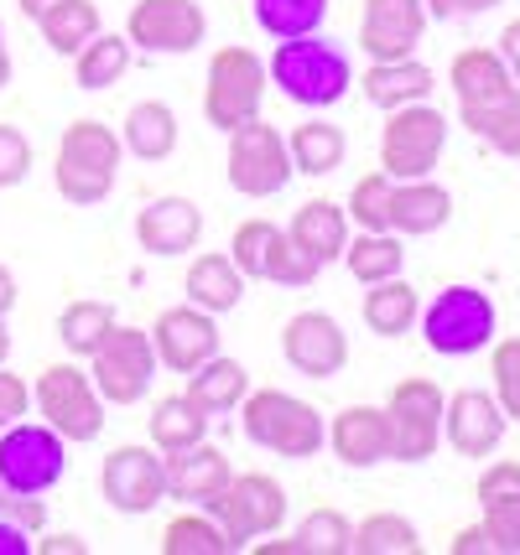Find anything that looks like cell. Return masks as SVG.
<instances>
[{
  "label": "cell",
  "mask_w": 520,
  "mask_h": 555,
  "mask_svg": "<svg viewBox=\"0 0 520 555\" xmlns=\"http://www.w3.org/2000/svg\"><path fill=\"white\" fill-rule=\"evenodd\" d=\"M121 130H110L104 120H74L58 141V162H52V182L58 197L74 208H94L115 193L121 182Z\"/></svg>",
  "instance_id": "obj_1"
},
{
  "label": "cell",
  "mask_w": 520,
  "mask_h": 555,
  "mask_svg": "<svg viewBox=\"0 0 520 555\" xmlns=\"http://www.w3.org/2000/svg\"><path fill=\"white\" fill-rule=\"evenodd\" d=\"M266 73H271L276 89L292 99V104H302V109H333L348 94V83H354V68H348L344 48L318 37V31L276 42Z\"/></svg>",
  "instance_id": "obj_2"
},
{
  "label": "cell",
  "mask_w": 520,
  "mask_h": 555,
  "mask_svg": "<svg viewBox=\"0 0 520 555\" xmlns=\"http://www.w3.org/2000/svg\"><path fill=\"white\" fill-rule=\"evenodd\" d=\"M240 431L245 441L266 447L276 457L307 462L328 447V421L313 400H297L287 389H250L240 400Z\"/></svg>",
  "instance_id": "obj_3"
},
{
  "label": "cell",
  "mask_w": 520,
  "mask_h": 555,
  "mask_svg": "<svg viewBox=\"0 0 520 555\" xmlns=\"http://www.w3.org/2000/svg\"><path fill=\"white\" fill-rule=\"evenodd\" d=\"M421 343L437 353V359H469L484 353L499 338V312L490 301V291L479 286H443L427 307H421Z\"/></svg>",
  "instance_id": "obj_4"
},
{
  "label": "cell",
  "mask_w": 520,
  "mask_h": 555,
  "mask_svg": "<svg viewBox=\"0 0 520 555\" xmlns=\"http://www.w3.org/2000/svg\"><path fill=\"white\" fill-rule=\"evenodd\" d=\"M266 89H271V73H266V63H261L250 48L229 42V48L214 52L208 78H203V120L229 135L234 125H245V120H255V115H261Z\"/></svg>",
  "instance_id": "obj_5"
},
{
  "label": "cell",
  "mask_w": 520,
  "mask_h": 555,
  "mask_svg": "<svg viewBox=\"0 0 520 555\" xmlns=\"http://www.w3.org/2000/svg\"><path fill=\"white\" fill-rule=\"evenodd\" d=\"M31 405L63 441H100L104 431V395L94 389L89 369L68 363H48L31 385Z\"/></svg>",
  "instance_id": "obj_6"
},
{
  "label": "cell",
  "mask_w": 520,
  "mask_h": 555,
  "mask_svg": "<svg viewBox=\"0 0 520 555\" xmlns=\"http://www.w3.org/2000/svg\"><path fill=\"white\" fill-rule=\"evenodd\" d=\"M447 151V115L437 104H401L380 130V171L391 182H411V177H432Z\"/></svg>",
  "instance_id": "obj_7"
},
{
  "label": "cell",
  "mask_w": 520,
  "mask_h": 555,
  "mask_svg": "<svg viewBox=\"0 0 520 555\" xmlns=\"http://www.w3.org/2000/svg\"><path fill=\"white\" fill-rule=\"evenodd\" d=\"M224 177L240 197H276L287 193V182L297 177L287 135L266 125L261 115L229 130V156H224Z\"/></svg>",
  "instance_id": "obj_8"
},
{
  "label": "cell",
  "mask_w": 520,
  "mask_h": 555,
  "mask_svg": "<svg viewBox=\"0 0 520 555\" xmlns=\"http://www.w3.org/2000/svg\"><path fill=\"white\" fill-rule=\"evenodd\" d=\"M68 473V441L48 421H16L0 431V483L5 493H52Z\"/></svg>",
  "instance_id": "obj_9"
},
{
  "label": "cell",
  "mask_w": 520,
  "mask_h": 555,
  "mask_svg": "<svg viewBox=\"0 0 520 555\" xmlns=\"http://www.w3.org/2000/svg\"><path fill=\"white\" fill-rule=\"evenodd\" d=\"M156 348H151V333L141 327H110L104 343L89 353V379L104 395V405H136L147 400L151 379H156Z\"/></svg>",
  "instance_id": "obj_10"
},
{
  "label": "cell",
  "mask_w": 520,
  "mask_h": 555,
  "mask_svg": "<svg viewBox=\"0 0 520 555\" xmlns=\"http://www.w3.org/2000/svg\"><path fill=\"white\" fill-rule=\"evenodd\" d=\"M443 405L447 395L437 379H401L385 400V421H391V462H427L443 441Z\"/></svg>",
  "instance_id": "obj_11"
},
{
  "label": "cell",
  "mask_w": 520,
  "mask_h": 555,
  "mask_svg": "<svg viewBox=\"0 0 520 555\" xmlns=\"http://www.w3.org/2000/svg\"><path fill=\"white\" fill-rule=\"evenodd\" d=\"M208 514L229 530L234 551H250V540L276 534L287 525V488L276 483L271 473H234L229 488L208 504Z\"/></svg>",
  "instance_id": "obj_12"
},
{
  "label": "cell",
  "mask_w": 520,
  "mask_h": 555,
  "mask_svg": "<svg viewBox=\"0 0 520 555\" xmlns=\"http://www.w3.org/2000/svg\"><path fill=\"white\" fill-rule=\"evenodd\" d=\"M100 493L110 499L115 514H130V519H141L151 508L167 499V457L156 452V447H141V441H130V447H115L100 467Z\"/></svg>",
  "instance_id": "obj_13"
},
{
  "label": "cell",
  "mask_w": 520,
  "mask_h": 555,
  "mask_svg": "<svg viewBox=\"0 0 520 555\" xmlns=\"http://www.w3.org/2000/svg\"><path fill=\"white\" fill-rule=\"evenodd\" d=\"M208 37V16L199 0H136L130 22H125V42L156 57H182Z\"/></svg>",
  "instance_id": "obj_14"
},
{
  "label": "cell",
  "mask_w": 520,
  "mask_h": 555,
  "mask_svg": "<svg viewBox=\"0 0 520 555\" xmlns=\"http://www.w3.org/2000/svg\"><path fill=\"white\" fill-rule=\"evenodd\" d=\"M151 348L156 363L173 369V374H193L203 359L219 353V317L203 312V307H167V312L151 322Z\"/></svg>",
  "instance_id": "obj_15"
},
{
  "label": "cell",
  "mask_w": 520,
  "mask_h": 555,
  "mask_svg": "<svg viewBox=\"0 0 520 555\" xmlns=\"http://www.w3.org/2000/svg\"><path fill=\"white\" fill-rule=\"evenodd\" d=\"M281 359L307 379H333L348 363V333L339 317L328 312H297L281 327Z\"/></svg>",
  "instance_id": "obj_16"
},
{
  "label": "cell",
  "mask_w": 520,
  "mask_h": 555,
  "mask_svg": "<svg viewBox=\"0 0 520 555\" xmlns=\"http://www.w3.org/2000/svg\"><path fill=\"white\" fill-rule=\"evenodd\" d=\"M505 426L510 415L499 411V400L490 389H458L447 395L443 405V441L458 452V457H495L499 441H505Z\"/></svg>",
  "instance_id": "obj_17"
},
{
  "label": "cell",
  "mask_w": 520,
  "mask_h": 555,
  "mask_svg": "<svg viewBox=\"0 0 520 555\" xmlns=\"http://www.w3.org/2000/svg\"><path fill=\"white\" fill-rule=\"evenodd\" d=\"M427 0H365L359 11V52L370 63H391V57H411L427 31Z\"/></svg>",
  "instance_id": "obj_18"
},
{
  "label": "cell",
  "mask_w": 520,
  "mask_h": 555,
  "mask_svg": "<svg viewBox=\"0 0 520 555\" xmlns=\"http://www.w3.org/2000/svg\"><path fill=\"white\" fill-rule=\"evenodd\" d=\"M203 240V208L193 197H151L136 214V244L151 260H177Z\"/></svg>",
  "instance_id": "obj_19"
},
{
  "label": "cell",
  "mask_w": 520,
  "mask_h": 555,
  "mask_svg": "<svg viewBox=\"0 0 520 555\" xmlns=\"http://www.w3.org/2000/svg\"><path fill=\"white\" fill-rule=\"evenodd\" d=\"M328 447L344 467H380L391 462V421L385 405H344L328 421Z\"/></svg>",
  "instance_id": "obj_20"
},
{
  "label": "cell",
  "mask_w": 520,
  "mask_h": 555,
  "mask_svg": "<svg viewBox=\"0 0 520 555\" xmlns=\"http://www.w3.org/2000/svg\"><path fill=\"white\" fill-rule=\"evenodd\" d=\"M447 218H453V193L443 182L411 177V182L391 188V234L401 240H427V234L447 229Z\"/></svg>",
  "instance_id": "obj_21"
},
{
  "label": "cell",
  "mask_w": 520,
  "mask_h": 555,
  "mask_svg": "<svg viewBox=\"0 0 520 555\" xmlns=\"http://www.w3.org/2000/svg\"><path fill=\"white\" fill-rule=\"evenodd\" d=\"M229 478H234V467H229V457H224L219 447H208V436H203L199 447L167 457V493L188 499V504H199V508L214 504L224 488H229Z\"/></svg>",
  "instance_id": "obj_22"
},
{
  "label": "cell",
  "mask_w": 520,
  "mask_h": 555,
  "mask_svg": "<svg viewBox=\"0 0 520 555\" xmlns=\"http://www.w3.org/2000/svg\"><path fill=\"white\" fill-rule=\"evenodd\" d=\"M287 234L292 244H302L318 266H339L348 249V214L344 203H333V197H313V203H302L292 223H287Z\"/></svg>",
  "instance_id": "obj_23"
},
{
  "label": "cell",
  "mask_w": 520,
  "mask_h": 555,
  "mask_svg": "<svg viewBox=\"0 0 520 555\" xmlns=\"http://www.w3.org/2000/svg\"><path fill=\"white\" fill-rule=\"evenodd\" d=\"M447 83H453L458 104H495V99H510L520 89L495 48H464L447 68Z\"/></svg>",
  "instance_id": "obj_24"
},
{
  "label": "cell",
  "mask_w": 520,
  "mask_h": 555,
  "mask_svg": "<svg viewBox=\"0 0 520 555\" xmlns=\"http://www.w3.org/2000/svg\"><path fill=\"white\" fill-rule=\"evenodd\" d=\"M365 99H370L375 109H401V104H421V99H432V68L427 63H417V52L411 57H391V63H370L365 68Z\"/></svg>",
  "instance_id": "obj_25"
},
{
  "label": "cell",
  "mask_w": 520,
  "mask_h": 555,
  "mask_svg": "<svg viewBox=\"0 0 520 555\" xmlns=\"http://www.w3.org/2000/svg\"><path fill=\"white\" fill-rule=\"evenodd\" d=\"M182 291H188L193 307L224 317L245 301V275H240V266H234L229 255H199V260L188 266V275H182Z\"/></svg>",
  "instance_id": "obj_26"
},
{
  "label": "cell",
  "mask_w": 520,
  "mask_h": 555,
  "mask_svg": "<svg viewBox=\"0 0 520 555\" xmlns=\"http://www.w3.org/2000/svg\"><path fill=\"white\" fill-rule=\"evenodd\" d=\"M147 431H151V447L162 457H173V452H188V447H199L203 436H208V411H203L193 395H167V400L151 405Z\"/></svg>",
  "instance_id": "obj_27"
},
{
  "label": "cell",
  "mask_w": 520,
  "mask_h": 555,
  "mask_svg": "<svg viewBox=\"0 0 520 555\" xmlns=\"http://www.w3.org/2000/svg\"><path fill=\"white\" fill-rule=\"evenodd\" d=\"M359 317H365V327H370L375 338H406L421 317V296L411 281L391 275V281H375V286L365 291Z\"/></svg>",
  "instance_id": "obj_28"
},
{
  "label": "cell",
  "mask_w": 520,
  "mask_h": 555,
  "mask_svg": "<svg viewBox=\"0 0 520 555\" xmlns=\"http://www.w3.org/2000/svg\"><path fill=\"white\" fill-rule=\"evenodd\" d=\"M188 395L199 400L208 415H229L240 411V400L250 395V374L240 359H229V353H214V359H203L193 374H188Z\"/></svg>",
  "instance_id": "obj_29"
},
{
  "label": "cell",
  "mask_w": 520,
  "mask_h": 555,
  "mask_svg": "<svg viewBox=\"0 0 520 555\" xmlns=\"http://www.w3.org/2000/svg\"><path fill=\"white\" fill-rule=\"evenodd\" d=\"M121 145L136 156V162H167L177 151V115L162 104V99H147V104H130L121 130Z\"/></svg>",
  "instance_id": "obj_30"
},
{
  "label": "cell",
  "mask_w": 520,
  "mask_h": 555,
  "mask_svg": "<svg viewBox=\"0 0 520 555\" xmlns=\"http://www.w3.org/2000/svg\"><path fill=\"white\" fill-rule=\"evenodd\" d=\"M37 26H42V37H48V48L58 52V57H74L89 37L104 31V16L94 0H48V5L37 11Z\"/></svg>",
  "instance_id": "obj_31"
},
{
  "label": "cell",
  "mask_w": 520,
  "mask_h": 555,
  "mask_svg": "<svg viewBox=\"0 0 520 555\" xmlns=\"http://www.w3.org/2000/svg\"><path fill=\"white\" fill-rule=\"evenodd\" d=\"M458 115H464V130L479 145L520 162V89L510 99H495V104H458Z\"/></svg>",
  "instance_id": "obj_32"
},
{
  "label": "cell",
  "mask_w": 520,
  "mask_h": 555,
  "mask_svg": "<svg viewBox=\"0 0 520 555\" xmlns=\"http://www.w3.org/2000/svg\"><path fill=\"white\" fill-rule=\"evenodd\" d=\"M344 266L359 286H375V281H391L406 266V244L391 229H359L344 249Z\"/></svg>",
  "instance_id": "obj_33"
},
{
  "label": "cell",
  "mask_w": 520,
  "mask_h": 555,
  "mask_svg": "<svg viewBox=\"0 0 520 555\" xmlns=\"http://www.w3.org/2000/svg\"><path fill=\"white\" fill-rule=\"evenodd\" d=\"M287 151H292V167H297L302 177H328V171L344 167L348 141L333 120H307L287 135Z\"/></svg>",
  "instance_id": "obj_34"
},
{
  "label": "cell",
  "mask_w": 520,
  "mask_h": 555,
  "mask_svg": "<svg viewBox=\"0 0 520 555\" xmlns=\"http://www.w3.org/2000/svg\"><path fill=\"white\" fill-rule=\"evenodd\" d=\"M125 68H130V42H125L121 31H100V37H89V42L74 52L78 89H94V94H100V89H115Z\"/></svg>",
  "instance_id": "obj_35"
},
{
  "label": "cell",
  "mask_w": 520,
  "mask_h": 555,
  "mask_svg": "<svg viewBox=\"0 0 520 555\" xmlns=\"http://www.w3.org/2000/svg\"><path fill=\"white\" fill-rule=\"evenodd\" d=\"M348 555H421V534L406 514L380 508V514H370V519L354 525V545H348Z\"/></svg>",
  "instance_id": "obj_36"
},
{
  "label": "cell",
  "mask_w": 520,
  "mask_h": 555,
  "mask_svg": "<svg viewBox=\"0 0 520 555\" xmlns=\"http://www.w3.org/2000/svg\"><path fill=\"white\" fill-rule=\"evenodd\" d=\"M115 327V307L100 301V296H84V301H68L63 317H58V338L74 359H89L94 348L104 343V333Z\"/></svg>",
  "instance_id": "obj_37"
},
{
  "label": "cell",
  "mask_w": 520,
  "mask_h": 555,
  "mask_svg": "<svg viewBox=\"0 0 520 555\" xmlns=\"http://www.w3.org/2000/svg\"><path fill=\"white\" fill-rule=\"evenodd\" d=\"M162 555H234V540L208 508L203 514H177L162 530Z\"/></svg>",
  "instance_id": "obj_38"
},
{
  "label": "cell",
  "mask_w": 520,
  "mask_h": 555,
  "mask_svg": "<svg viewBox=\"0 0 520 555\" xmlns=\"http://www.w3.org/2000/svg\"><path fill=\"white\" fill-rule=\"evenodd\" d=\"M328 22V0H255V26L287 42V37H307Z\"/></svg>",
  "instance_id": "obj_39"
},
{
  "label": "cell",
  "mask_w": 520,
  "mask_h": 555,
  "mask_svg": "<svg viewBox=\"0 0 520 555\" xmlns=\"http://www.w3.org/2000/svg\"><path fill=\"white\" fill-rule=\"evenodd\" d=\"M281 223L271 218H245L240 229H234V240H229V260L240 266L245 281H266V266H271V249L281 244Z\"/></svg>",
  "instance_id": "obj_40"
},
{
  "label": "cell",
  "mask_w": 520,
  "mask_h": 555,
  "mask_svg": "<svg viewBox=\"0 0 520 555\" xmlns=\"http://www.w3.org/2000/svg\"><path fill=\"white\" fill-rule=\"evenodd\" d=\"M297 555H348L354 545V525H348L339 508H313L297 525Z\"/></svg>",
  "instance_id": "obj_41"
},
{
  "label": "cell",
  "mask_w": 520,
  "mask_h": 555,
  "mask_svg": "<svg viewBox=\"0 0 520 555\" xmlns=\"http://www.w3.org/2000/svg\"><path fill=\"white\" fill-rule=\"evenodd\" d=\"M391 177L375 167V171H365L354 188H348V203H344V214H348V223H359V229H391Z\"/></svg>",
  "instance_id": "obj_42"
},
{
  "label": "cell",
  "mask_w": 520,
  "mask_h": 555,
  "mask_svg": "<svg viewBox=\"0 0 520 555\" xmlns=\"http://www.w3.org/2000/svg\"><path fill=\"white\" fill-rule=\"evenodd\" d=\"M490 379H495L499 411L510 421H520V333L490 343Z\"/></svg>",
  "instance_id": "obj_43"
},
{
  "label": "cell",
  "mask_w": 520,
  "mask_h": 555,
  "mask_svg": "<svg viewBox=\"0 0 520 555\" xmlns=\"http://www.w3.org/2000/svg\"><path fill=\"white\" fill-rule=\"evenodd\" d=\"M318 275H322L318 260H313L302 244H292V234H281V244L271 249V266H266V281H271V286H287V291H307Z\"/></svg>",
  "instance_id": "obj_44"
},
{
  "label": "cell",
  "mask_w": 520,
  "mask_h": 555,
  "mask_svg": "<svg viewBox=\"0 0 520 555\" xmlns=\"http://www.w3.org/2000/svg\"><path fill=\"white\" fill-rule=\"evenodd\" d=\"M484 508V530H490V545L495 555H520V499H495V504H479Z\"/></svg>",
  "instance_id": "obj_45"
},
{
  "label": "cell",
  "mask_w": 520,
  "mask_h": 555,
  "mask_svg": "<svg viewBox=\"0 0 520 555\" xmlns=\"http://www.w3.org/2000/svg\"><path fill=\"white\" fill-rule=\"evenodd\" d=\"M26 171H31V141H26L16 125H0V193L5 188H22Z\"/></svg>",
  "instance_id": "obj_46"
},
{
  "label": "cell",
  "mask_w": 520,
  "mask_h": 555,
  "mask_svg": "<svg viewBox=\"0 0 520 555\" xmlns=\"http://www.w3.org/2000/svg\"><path fill=\"white\" fill-rule=\"evenodd\" d=\"M473 499H479V504H495V499H520V462L516 457H495L484 473H479Z\"/></svg>",
  "instance_id": "obj_47"
},
{
  "label": "cell",
  "mask_w": 520,
  "mask_h": 555,
  "mask_svg": "<svg viewBox=\"0 0 520 555\" xmlns=\"http://www.w3.org/2000/svg\"><path fill=\"white\" fill-rule=\"evenodd\" d=\"M31 415V385H26L22 374H0V431L5 426H16V421H26Z\"/></svg>",
  "instance_id": "obj_48"
},
{
  "label": "cell",
  "mask_w": 520,
  "mask_h": 555,
  "mask_svg": "<svg viewBox=\"0 0 520 555\" xmlns=\"http://www.w3.org/2000/svg\"><path fill=\"white\" fill-rule=\"evenodd\" d=\"M495 5L499 0H427V16L432 22H458V16H484Z\"/></svg>",
  "instance_id": "obj_49"
},
{
  "label": "cell",
  "mask_w": 520,
  "mask_h": 555,
  "mask_svg": "<svg viewBox=\"0 0 520 555\" xmlns=\"http://www.w3.org/2000/svg\"><path fill=\"white\" fill-rule=\"evenodd\" d=\"M447 555H495L490 530H484V525H464V530L447 540Z\"/></svg>",
  "instance_id": "obj_50"
},
{
  "label": "cell",
  "mask_w": 520,
  "mask_h": 555,
  "mask_svg": "<svg viewBox=\"0 0 520 555\" xmlns=\"http://www.w3.org/2000/svg\"><path fill=\"white\" fill-rule=\"evenodd\" d=\"M31 551L37 555H89V545L78 540V534H68V530H58V534H31Z\"/></svg>",
  "instance_id": "obj_51"
},
{
  "label": "cell",
  "mask_w": 520,
  "mask_h": 555,
  "mask_svg": "<svg viewBox=\"0 0 520 555\" xmlns=\"http://www.w3.org/2000/svg\"><path fill=\"white\" fill-rule=\"evenodd\" d=\"M499 57H505V68H510V78L520 83V16L516 22H505V31H499Z\"/></svg>",
  "instance_id": "obj_52"
},
{
  "label": "cell",
  "mask_w": 520,
  "mask_h": 555,
  "mask_svg": "<svg viewBox=\"0 0 520 555\" xmlns=\"http://www.w3.org/2000/svg\"><path fill=\"white\" fill-rule=\"evenodd\" d=\"M0 555H31V534L11 519H0Z\"/></svg>",
  "instance_id": "obj_53"
},
{
  "label": "cell",
  "mask_w": 520,
  "mask_h": 555,
  "mask_svg": "<svg viewBox=\"0 0 520 555\" xmlns=\"http://www.w3.org/2000/svg\"><path fill=\"white\" fill-rule=\"evenodd\" d=\"M16 296H22V291H16V275H11V270L0 266V317H11V312H16Z\"/></svg>",
  "instance_id": "obj_54"
},
{
  "label": "cell",
  "mask_w": 520,
  "mask_h": 555,
  "mask_svg": "<svg viewBox=\"0 0 520 555\" xmlns=\"http://www.w3.org/2000/svg\"><path fill=\"white\" fill-rule=\"evenodd\" d=\"M11 359V327H5V317H0V363Z\"/></svg>",
  "instance_id": "obj_55"
},
{
  "label": "cell",
  "mask_w": 520,
  "mask_h": 555,
  "mask_svg": "<svg viewBox=\"0 0 520 555\" xmlns=\"http://www.w3.org/2000/svg\"><path fill=\"white\" fill-rule=\"evenodd\" d=\"M16 5H22V16H31V22H37V11H42L48 0H16Z\"/></svg>",
  "instance_id": "obj_56"
},
{
  "label": "cell",
  "mask_w": 520,
  "mask_h": 555,
  "mask_svg": "<svg viewBox=\"0 0 520 555\" xmlns=\"http://www.w3.org/2000/svg\"><path fill=\"white\" fill-rule=\"evenodd\" d=\"M11 83V52H0V89Z\"/></svg>",
  "instance_id": "obj_57"
},
{
  "label": "cell",
  "mask_w": 520,
  "mask_h": 555,
  "mask_svg": "<svg viewBox=\"0 0 520 555\" xmlns=\"http://www.w3.org/2000/svg\"><path fill=\"white\" fill-rule=\"evenodd\" d=\"M0 52H5V26H0Z\"/></svg>",
  "instance_id": "obj_58"
},
{
  "label": "cell",
  "mask_w": 520,
  "mask_h": 555,
  "mask_svg": "<svg viewBox=\"0 0 520 555\" xmlns=\"http://www.w3.org/2000/svg\"><path fill=\"white\" fill-rule=\"evenodd\" d=\"M0 504H5V483H0Z\"/></svg>",
  "instance_id": "obj_59"
}]
</instances>
